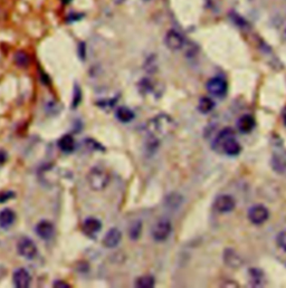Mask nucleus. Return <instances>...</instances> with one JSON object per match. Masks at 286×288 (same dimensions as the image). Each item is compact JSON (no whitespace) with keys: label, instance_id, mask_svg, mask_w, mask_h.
Listing matches in <instances>:
<instances>
[{"label":"nucleus","instance_id":"f257e3e1","mask_svg":"<svg viewBox=\"0 0 286 288\" xmlns=\"http://www.w3.org/2000/svg\"><path fill=\"white\" fill-rule=\"evenodd\" d=\"M176 129V122L167 114H159L152 118L146 124V131L151 138L160 140L171 134Z\"/></svg>","mask_w":286,"mask_h":288},{"label":"nucleus","instance_id":"f03ea898","mask_svg":"<svg viewBox=\"0 0 286 288\" xmlns=\"http://www.w3.org/2000/svg\"><path fill=\"white\" fill-rule=\"evenodd\" d=\"M87 182L92 190L94 191H101L108 187L110 182V174L108 171L101 168V166H94L87 173Z\"/></svg>","mask_w":286,"mask_h":288},{"label":"nucleus","instance_id":"7ed1b4c3","mask_svg":"<svg viewBox=\"0 0 286 288\" xmlns=\"http://www.w3.org/2000/svg\"><path fill=\"white\" fill-rule=\"evenodd\" d=\"M172 231V225L171 221L168 219H160L155 222L152 227L151 235L152 238L158 243H163V241L167 240L169 238V236L171 235Z\"/></svg>","mask_w":286,"mask_h":288},{"label":"nucleus","instance_id":"20e7f679","mask_svg":"<svg viewBox=\"0 0 286 288\" xmlns=\"http://www.w3.org/2000/svg\"><path fill=\"white\" fill-rule=\"evenodd\" d=\"M206 88L211 95H214L216 97H225L226 94L228 92V83L223 77L216 76L210 78V80L207 82Z\"/></svg>","mask_w":286,"mask_h":288},{"label":"nucleus","instance_id":"39448f33","mask_svg":"<svg viewBox=\"0 0 286 288\" xmlns=\"http://www.w3.org/2000/svg\"><path fill=\"white\" fill-rule=\"evenodd\" d=\"M269 217V209L263 206V204H255V206L251 207L250 210H248V219H250V221L254 225H263L267 221Z\"/></svg>","mask_w":286,"mask_h":288},{"label":"nucleus","instance_id":"423d86ee","mask_svg":"<svg viewBox=\"0 0 286 288\" xmlns=\"http://www.w3.org/2000/svg\"><path fill=\"white\" fill-rule=\"evenodd\" d=\"M17 252L21 257L28 260L34 259L37 256V247L35 243L29 238H21L17 244Z\"/></svg>","mask_w":286,"mask_h":288},{"label":"nucleus","instance_id":"0eeeda50","mask_svg":"<svg viewBox=\"0 0 286 288\" xmlns=\"http://www.w3.org/2000/svg\"><path fill=\"white\" fill-rule=\"evenodd\" d=\"M164 44L170 50L177 52L184 46V38L179 31L174 29H170L167 31L164 37Z\"/></svg>","mask_w":286,"mask_h":288},{"label":"nucleus","instance_id":"6e6552de","mask_svg":"<svg viewBox=\"0 0 286 288\" xmlns=\"http://www.w3.org/2000/svg\"><path fill=\"white\" fill-rule=\"evenodd\" d=\"M214 206L218 212L228 213L232 212L235 207H236V201H235V199L232 196H229V194H220V196L216 198Z\"/></svg>","mask_w":286,"mask_h":288},{"label":"nucleus","instance_id":"1a4fd4ad","mask_svg":"<svg viewBox=\"0 0 286 288\" xmlns=\"http://www.w3.org/2000/svg\"><path fill=\"white\" fill-rule=\"evenodd\" d=\"M12 282L17 288H28L31 282L30 274L25 268H18L13 272Z\"/></svg>","mask_w":286,"mask_h":288},{"label":"nucleus","instance_id":"9d476101","mask_svg":"<svg viewBox=\"0 0 286 288\" xmlns=\"http://www.w3.org/2000/svg\"><path fill=\"white\" fill-rule=\"evenodd\" d=\"M35 230H36L37 236L43 240H49L54 236V232H55L54 225L47 220L39 221L38 224H37Z\"/></svg>","mask_w":286,"mask_h":288},{"label":"nucleus","instance_id":"9b49d317","mask_svg":"<svg viewBox=\"0 0 286 288\" xmlns=\"http://www.w3.org/2000/svg\"><path fill=\"white\" fill-rule=\"evenodd\" d=\"M122 234L118 228H111L103 238V246L105 248H115L121 243Z\"/></svg>","mask_w":286,"mask_h":288},{"label":"nucleus","instance_id":"f8f14e48","mask_svg":"<svg viewBox=\"0 0 286 288\" xmlns=\"http://www.w3.org/2000/svg\"><path fill=\"white\" fill-rule=\"evenodd\" d=\"M272 168L280 174H286V151L285 152H274L272 156Z\"/></svg>","mask_w":286,"mask_h":288},{"label":"nucleus","instance_id":"ddd939ff","mask_svg":"<svg viewBox=\"0 0 286 288\" xmlns=\"http://www.w3.org/2000/svg\"><path fill=\"white\" fill-rule=\"evenodd\" d=\"M237 129L239 132H242L244 134H247L252 132L254 128L256 125V121L254 119V116L251 114H245L242 115L241 118L237 121Z\"/></svg>","mask_w":286,"mask_h":288},{"label":"nucleus","instance_id":"4468645a","mask_svg":"<svg viewBox=\"0 0 286 288\" xmlns=\"http://www.w3.org/2000/svg\"><path fill=\"white\" fill-rule=\"evenodd\" d=\"M221 150H223L227 155L236 156L242 152V146L236 139H235V136H234V137L228 138L227 140L223 143V145H221Z\"/></svg>","mask_w":286,"mask_h":288},{"label":"nucleus","instance_id":"2eb2a0df","mask_svg":"<svg viewBox=\"0 0 286 288\" xmlns=\"http://www.w3.org/2000/svg\"><path fill=\"white\" fill-rule=\"evenodd\" d=\"M16 221V213L11 209L4 208L0 211V228L9 229L15 224Z\"/></svg>","mask_w":286,"mask_h":288},{"label":"nucleus","instance_id":"dca6fc26","mask_svg":"<svg viewBox=\"0 0 286 288\" xmlns=\"http://www.w3.org/2000/svg\"><path fill=\"white\" fill-rule=\"evenodd\" d=\"M224 262L227 266L232 267V268H238L242 266L243 260L239 257V255L235 252L234 249L227 248L225 249L224 252Z\"/></svg>","mask_w":286,"mask_h":288},{"label":"nucleus","instance_id":"f3484780","mask_svg":"<svg viewBox=\"0 0 286 288\" xmlns=\"http://www.w3.org/2000/svg\"><path fill=\"white\" fill-rule=\"evenodd\" d=\"M102 229V224L96 218H87V219L83 222V231L85 232L87 236H94Z\"/></svg>","mask_w":286,"mask_h":288},{"label":"nucleus","instance_id":"a211bd4d","mask_svg":"<svg viewBox=\"0 0 286 288\" xmlns=\"http://www.w3.org/2000/svg\"><path fill=\"white\" fill-rule=\"evenodd\" d=\"M252 287H262L265 284V274L260 268H251L248 271Z\"/></svg>","mask_w":286,"mask_h":288},{"label":"nucleus","instance_id":"6ab92c4d","mask_svg":"<svg viewBox=\"0 0 286 288\" xmlns=\"http://www.w3.org/2000/svg\"><path fill=\"white\" fill-rule=\"evenodd\" d=\"M58 147L64 153H72L75 150V140H74L71 134H66V136L59 139Z\"/></svg>","mask_w":286,"mask_h":288},{"label":"nucleus","instance_id":"aec40b11","mask_svg":"<svg viewBox=\"0 0 286 288\" xmlns=\"http://www.w3.org/2000/svg\"><path fill=\"white\" fill-rule=\"evenodd\" d=\"M183 201V198L181 194H179L178 192H171L169 193L167 197L164 199V204L165 207L171 209V210H174V209H178Z\"/></svg>","mask_w":286,"mask_h":288},{"label":"nucleus","instance_id":"412c9836","mask_svg":"<svg viewBox=\"0 0 286 288\" xmlns=\"http://www.w3.org/2000/svg\"><path fill=\"white\" fill-rule=\"evenodd\" d=\"M115 116H117V119L120 121V122L129 123L135 119L136 115L135 113H133V111L127 108V106H120V108L117 110V112H115Z\"/></svg>","mask_w":286,"mask_h":288},{"label":"nucleus","instance_id":"4be33fe9","mask_svg":"<svg viewBox=\"0 0 286 288\" xmlns=\"http://www.w3.org/2000/svg\"><path fill=\"white\" fill-rule=\"evenodd\" d=\"M13 62H15L18 67L25 68L30 64V57L24 50H18V52H16L15 55H13Z\"/></svg>","mask_w":286,"mask_h":288},{"label":"nucleus","instance_id":"5701e85b","mask_svg":"<svg viewBox=\"0 0 286 288\" xmlns=\"http://www.w3.org/2000/svg\"><path fill=\"white\" fill-rule=\"evenodd\" d=\"M234 136H235V132H234L233 129H230V128L224 129L223 131L219 132L218 136H217V138L215 139L214 147H218V150H219V148H221V145H223V143L226 140H227L228 138L234 137Z\"/></svg>","mask_w":286,"mask_h":288},{"label":"nucleus","instance_id":"b1692460","mask_svg":"<svg viewBox=\"0 0 286 288\" xmlns=\"http://www.w3.org/2000/svg\"><path fill=\"white\" fill-rule=\"evenodd\" d=\"M215 108V102L210 99V97L204 96L199 100V104H198V110L202 114L210 113Z\"/></svg>","mask_w":286,"mask_h":288},{"label":"nucleus","instance_id":"393cba45","mask_svg":"<svg viewBox=\"0 0 286 288\" xmlns=\"http://www.w3.org/2000/svg\"><path fill=\"white\" fill-rule=\"evenodd\" d=\"M155 280L152 275H143L140 276L139 278H137V281L135 283L136 287L138 288H152L154 287Z\"/></svg>","mask_w":286,"mask_h":288},{"label":"nucleus","instance_id":"a878e982","mask_svg":"<svg viewBox=\"0 0 286 288\" xmlns=\"http://www.w3.org/2000/svg\"><path fill=\"white\" fill-rule=\"evenodd\" d=\"M141 231H142V222L140 220L135 221L130 226V228H129V236H130V238L132 240H138L141 236Z\"/></svg>","mask_w":286,"mask_h":288},{"label":"nucleus","instance_id":"bb28decb","mask_svg":"<svg viewBox=\"0 0 286 288\" xmlns=\"http://www.w3.org/2000/svg\"><path fill=\"white\" fill-rule=\"evenodd\" d=\"M82 102V91L81 87L77 84L74 85V92H73V100H72V106L73 109H76L80 103Z\"/></svg>","mask_w":286,"mask_h":288},{"label":"nucleus","instance_id":"cd10ccee","mask_svg":"<svg viewBox=\"0 0 286 288\" xmlns=\"http://www.w3.org/2000/svg\"><path fill=\"white\" fill-rule=\"evenodd\" d=\"M276 243H278V246L281 249L286 252V229L281 231L278 237H276Z\"/></svg>","mask_w":286,"mask_h":288},{"label":"nucleus","instance_id":"c85d7f7f","mask_svg":"<svg viewBox=\"0 0 286 288\" xmlns=\"http://www.w3.org/2000/svg\"><path fill=\"white\" fill-rule=\"evenodd\" d=\"M85 143H86V145L89 146V148H92V150H100V151L105 150V148L101 145L99 142L92 140V139H87V140H85Z\"/></svg>","mask_w":286,"mask_h":288},{"label":"nucleus","instance_id":"c756f323","mask_svg":"<svg viewBox=\"0 0 286 288\" xmlns=\"http://www.w3.org/2000/svg\"><path fill=\"white\" fill-rule=\"evenodd\" d=\"M232 17H233V20L235 21V24H236L237 26H239V27H247L248 26L247 21L245 19H243V18L239 15H236V13H232Z\"/></svg>","mask_w":286,"mask_h":288},{"label":"nucleus","instance_id":"7c9ffc66","mask_svg":"<svg viewBox=\"0 0 286 288\" xmlns=\"http://www.w3.org/2000/svg\"><path fill=\"white\" fill-rule=\"evenodd\" d=\"M15 197V193L11 192V191H7V192H2L0 193V202H4L9 200V199H11Z\"/></svg>","mask_w":286,"mask_h":288},{"label":"nucleus","instance_id":"2f4dec72","mask_svg":"<svg viewBox=\"0 0 286 288\" xmlns=\"http://www.w3.org/2000/svg\"><path fill=\"white\" fill-rule=\"evenodd\" d=\"M8 159V154H7V152L4 151V150H0V166H1L2 164L6 163V161Z\"/></svg>","mask_w":286,"mask_h":288},{"label":"nucleus","instance_id":"473e14b6","mask_svg":"<svg viewBox=\"0 0 286 288\" xmlns=\"http://www.w3.org/2000/svg\"><path fill=\"white\" fill-rule=\"evenodd\" d=\"M78 54H80V57L82 59L85 58V44L84 43H80V46H78Z\"/></svg>","mask_w":286,"mask_h":288},{"label":"nucleus","instance_id":"72a5a7b5","mask_svg":"<svg viewBox=\"0 0 286 288\" xmlns=\"http://www.w3.org/2000/svg\"><path fill=\"white\" fill-rule=\"evenodd\" d=\"M82 18V16L80 15V13H76V15H74L71 17H67V21H76V20H80Z\"/></svg>","mask_w":286,"mask_h":288},{"label":"nucleus","instance_id":"f704fd0d","mask_svg":"<svg viewBox=\"0 0 286 288\" xmlns=\"http://www.w3.org/2000/svg\"><path fill=\"white\" fill-rule=\"evenodd\" d=\"M54 287H64V288H68L70 285L66 284V283L64 282H55L54 283Z\"/></svg>","mask_w":286,"mask_h":288},{"label":"nucleus","instance_id":"c9c22d12","mask_svg":"<svg viewBox=\"0 0 286 288\" xmlns=\"http://www.w3.org/2000/svg\"><path fill=\"white\" fill-rule=\"evenodd\" d=\"M112 1H113L115 4H122L123 2H126V0H112Z\"/></svg>","mask_w":286,"mask_h":288},{"label":"nucleus","instance_id":"e433bc0d","mask_svg":"<svg viewBox=\"0 0 286 288\" xmlns=\"http://www.w3.org/2000/svg\"><path fill=\"white\" fill-rule=\"evenodd\" d=\"M283 121H284V123L286 125V109L283 111Z\"/></svg>","mask_w":286,"mask_h":288},{"label":"nucleus","instance_id":"4c0bfd02","mask_svg":"<svg viewBox=\"0 0 286 288\" xmlns=\"http://www.w3.org/2000/svg\"><path fill=\"white\" fill-rule=\"evenodd\" d=\"M143 1H150V0H143Z\"/></svg>","mask_w":286,"mask_h":288}]
</instances>
